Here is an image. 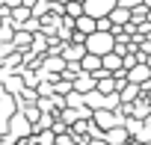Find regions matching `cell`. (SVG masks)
I'll list each match as a JSON object with an SVG mask.
<instances>
[{
    "mask_svg": "<svg viewBox=\"0 0 151 145\" xmlns=\"http://www.w3.org/2000/svg\"><path fill=\"white\" fill-rule=\"evenodd\" d=\"M77 27H80V30H83V33H92V21H89V18H86V21H83V18H80V21H77Z\"/></svg>",
    "mask_w": 151,
    "mask_h": 145,
    "instance_id": "1",
    "label": "cell"
}]
</instances>
